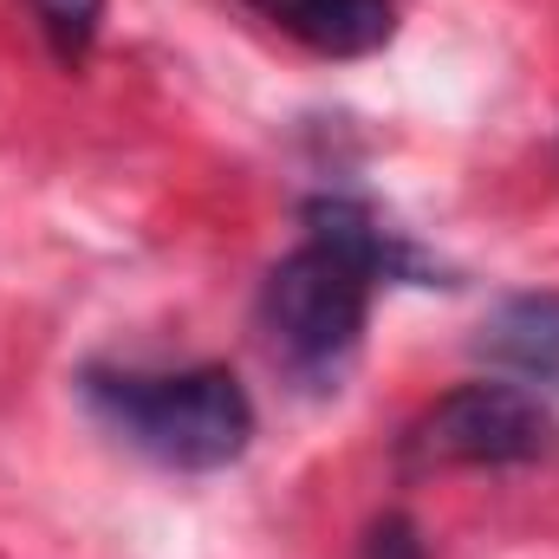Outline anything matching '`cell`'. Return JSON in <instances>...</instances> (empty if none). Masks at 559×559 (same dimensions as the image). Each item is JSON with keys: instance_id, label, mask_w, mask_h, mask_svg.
<instances>
[{"instance_id": "6da1fadb", "label": "cell", "mask_w": 559, "mask_h": 559, "mask_svg": "<svg viewBox=\"0 0 559 559\" xmlns=\"http://www.w3.org/2000/svg\"><path fill=\"white\" fill-rule=\"evenodd\" d=\"M299 222L306 241L280 254L254 293V332L286 384L332 397L365 352L378 286H449V280L365 195L319 189L299 202Z\"/></svg>"}, {"instance_id": "7a4b0ae2", "label": "cell", "mask_w": 559, "mask_h": 559, "mask_svg": "<svg viewBox=\"0 0 559 559\" xmlns=\"http://www.w3.org/2000/svg\"><path fill=\"white\" fill-rule=\"evenodd\" d=\"M79 397L111 442L176 475L235 468L254 442V397L228 365H85Z\"/></svg>"}, {"instance_id": "3957f363", "label": "cell", "mask_w": 559, "mask_h": 559, "mask_svg": "<svg viewBox=\"0 0 559 559\" xmlns=\"http://www.w3.org/2000/svg\"><path fill=\"white\" fill-rule=\"evenodd\" d=\"M559 455L554 404L514 378H475L449 397L423 404L397 436L404 475H449V468H540Z\"/></svg>"}, {"instance_id": "277c9868", "label": "cell", "mask_w": 559, "mask_h": 559, "mask_svg": "<svg viewBox=\"0 0 559 559\" xmlns=\"http://www.w3.org/2000/svg\"><path fill=\"white\" fill-rule=\"evenodd\" d=\"M248 7L319 59H371L397 39V0H248Z\"/></svg>"}, {"instance_id": "5b68a950", "label": "cell", "mask_w": 559, "mask_h": 559, "mask_svg": "<svg viewBox=\"0 0 559 559\" xmlns=\"http://www.w3.org/2000/svg\"><path fill=\"white\" fill-rule=\"evenodd\" d=\"M475 352L527 391H559V293H508L481 319Z\"/></svg>"}, {"instance_id": "8992f818", "label": "cell", "mask_w": 559, "mask_h": 559, "mask_svg": "<svg viewBox=\"0 0 559 559\" xmlns=\"http://www.w3.org/2000/svg\"><path fill=\"white\" fill-rule=\"evenodd\" d=\"M26 7H33V26L46 33L52 59L59 66H85V52L98 46V26H105L111 0H26Z\"/></svg>"}, {"instance_id": "52a82bcc", "label": "cell", "mask_w": 559, "mask_h": 559, "mask_svg": "<svg viewBox=\"0 0 559 559\" xmlns=\"http://www.w3.org/2000/svg\"><path fill=\"white\" fill-rule=\"evenodd\" d=\"M358 559H429V547H423V527L411 514H378L358 540Z\"/></svg>"}]
</instances>
